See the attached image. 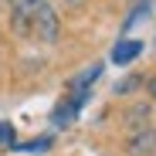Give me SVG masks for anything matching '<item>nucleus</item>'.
I'll return each instance as SVG.
<instances>
[{
    "instance_id": "1",
    "label": "nucleus",
    "mask_w": 156,
    "mask_h": 156,
    "mask_svg": "<svg viewBox=\"0 0 156 156\" xmlns=\"http://www.w3.org/2000/svg\"><path fill=\"white\" fill-rule=\"evenodd\" d=\"M10 7V24L20 37H31L41 44H55L58 41V14L51 7V0H7Z\"/></svg>"
},
{
    "instance_id": "2",
    "label": "nucleus",
    "mask_w": 156,
    "mask_h": 156,
    "mask_svg": "<svg viewBox=\"0 0 156 156\" xmlns=\"http://www.w3.org/2000/svg\"><path fill=\"white\" fill-rule=\"evenodd\" d=\"M129 153L133 156H156V129L143 126L129 136Z\"/></svg>"
},
{
    "instance_id": "3",
    "label": "nucleus",
    "mask_w": 156,
    "mask_h": 156,
    "mask_svg": "<svg viewBox=\"0 0 156 156\" xmlns=\"http://www.w3.org/2000/svg\"><path fill=\"white\" fill-rule=\"evenodd\" d=\"M143 55V44L139 41H119L112 48V65H129V61H136Z\"/></svg>"
},
{
    "instance_id": "4",
    "label": "nucleus",
    "mask_w": 156,
    "mask_h": 156,
    "mask_svg": "<svg viewBox=\"0 0 156 156\" xmlns=\"http://www.w3.org/2000/svg\"><path fill=\"white\" fill-rule=\"evenodd\" d=\"M98 75H102V65H92L88 71H82V75H78L75 82H71V88H88V85L95 82V78H98Z\"/></svg>"
},
{
    "instance_id": "5",
    "label": "nucleus",
    "mask_w": 156,
    "mask_h": 156,
    "mask_svg": "<svg viewBox=\"0 0 156 156\" xmlns=\"http://www.w3.org/2000/svg\"><path fill=\"white\" fill-rule=\"evenodd\" d=\"M139 85H143V78H139V75H129V78H122V82L115 85V92H119V95H129V92H136Z\"/></svg>"
},
{
    "instance_id": "6",
    "label": "nucleus",
    "mask_w": 156,
    "mask_h": 156,
    "mask_svg": "<svg viewBox=\"0 0 156 156\" xmlns=\"http://www.w3.org/2000/svg\"><path fill=\"white\" fill-rule=\"evenodd\" d=\"M149 4H153V0H139V4H136V10L129 14V20H126V31L133 27V24H136L139 17H146V14H149Z\"/></svg>"
},
{
    "instance_id": "7",
    "label": "nucleus",
    "mask_w": 156,
    "mask_h": 156,
    "mask_svg": "<svg viewBox=\"0 0 156 156\" xmlns=\"http://www.w3.org/2000/svg\"><path fill=\"white\" fill-rule=\"evenodd\" d=\"M146 115H149V109H146V105H136L133 112H129V122H133L136 129H143V126H146Z\"/></svg>"
},
{
    "instance_id": "8",
    "label": "nucleus",
    "mask_w": 156,
    "mask_h": 156,
    "mask_svg": "<svg viewBox=\"0 0 156 156\" xmlns=\"http://www.w3.org/2000/svg\"><path fill=\"white\" fill-rule=\"evenodd\" d=\"M0 146H14V126L0 122Z\"/></svg>"
},
{
    "instance_id": "9",
    "label": "nucleus",
    "mask_w": 156,
    "mask_h": 156,
    "mask_svg": "<svg viewBox=\"0 0 156 156\" xmlns=\"http://www.w3.org/2000/svg\"><path fill=\"white\" fill-rule=\"evenodd\" d=\"M146 88H149V95H153V98H156V75H153V78H149V82H146Z\"/></svg>"
},
{
    "instance_id": "10",
    "label": "nucleus",
    "mask_w": 156,
    "mask_h": 156,
    "mask_svg": "<svg viewBox=\"0 0 156 156\" xmlns=\"http://www.w3.org/2000/svg\"><path fill=\"white\" fill-rule=\"evenodd\" d=\"M61 4H71V7H78V4H85V0H61Z\"/></svg>"
}]
</instances>
